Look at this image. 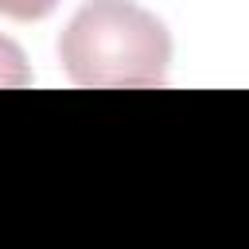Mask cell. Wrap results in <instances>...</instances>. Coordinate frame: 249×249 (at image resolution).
<instances>
[{"instance_id":"cell-3","label":"cell","mask_w":249,"mask_h":249,"mask_svg":"<svg viewBox=\"0 0 249 249\" xmlns=\"http://www.w3.org/2000/svg\"><path fill=\"white\" fill-rule=\"evenodd\" d=\"M58 8V0H0V16L8 19H43Z\"/></svg>"},{"instance_id":"cell-1","label":"cell","mask_w":249,"mask_h":249,"mask_svg":"<svg viewBox=\"0 0 249 249\" xmlns=\"http://www.w3.org/2000/svg\"><path fill=\"white\" fill-rule=\"evenodd\" d=\"M58 58L74 86L152 89L167 78L171 35L132 0H86L58 35Z\"/></svg>"},{"instance_id":"cell-2","label":"cell","mask_w":249,"mask_h":249,"mask_svg":"<svg viewBox=\"0 0 249 249\" xmlns=\"http://www.w3.org/2000/svg\"><path fill=\"white\" fill-rule=\"evenodd\" d=\"M23 86H31L27 54L16 39L0 35V89H23Z\"/></svg>"}]
</instances>
